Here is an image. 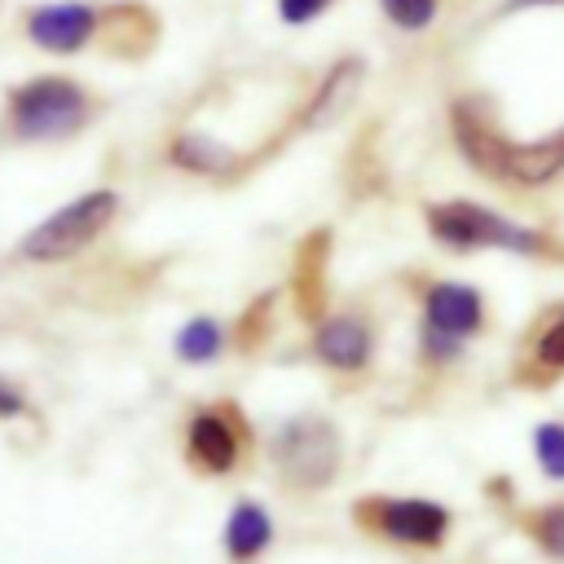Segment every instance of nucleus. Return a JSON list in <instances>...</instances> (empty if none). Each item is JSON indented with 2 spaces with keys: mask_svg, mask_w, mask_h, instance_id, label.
<instances>
[{
  "mask_svg": "<svg viewBox=\"0 0 564 564\" xmlns=\"http://www.w3.org/2000/svg\"><path fill=\"white\" fill-rule=\"evenodd\" d=\"M269 458H273L278 476L291 489H322L339 471L344 441H339V432H335L330 419H322V414H295V419H286V423L273 427Z\"/></svg>",
  "mask_w": 564,
  "mask_h": 564,
  "instance_id": "1",
  "label": "nucleus"
},
{
  "mask_svg": "<svg viewBox=\"0 0 564 564\" xmlns=\"http://www.w3.org/2000/svg\"><path fill=\"white\" fill-rule=\"evenodd\" d=\"M119 212V194L115 189H88L70 203H62L57 212H48L22 242H18V256L26 260H40V264H57V260H70L79 256Z\"/></svg>",
  "mask_w": 564,
  "mask_h": 564,
  "instance_id": "2",
  "label": "nucleus"
},
{
  "mask_svg": "<svg viewBox=\"0 0 564 564\" xmlns=\"http://www.w3.org/2000/svg\"><path fill=\"white\" fill-rule=\"evenodd\" d=\"M9 119L22 141H57L88 119V97L62 75H40L9 97Z\"/></svg>",
  "mask_w": 564,
  "mask_h": 564,
  "instance_id": "3",
  "label": "nucleus"
},
{
  "mask_svg": "<svg viewBox=\"0 0 564 564\" xmlns=\"http://www.w3.org/2000/svg\"><path fill=\"white\" fill-rule=\"evenodd\" d=\"M427 229L432 238H441L445 247H458V251H471V247H507V251H542L546 238L480 207V203H432L427 207Z\"/></svg>",
  "mask_w": 564,
  "mask_h": 564,
  "instance_id": "4",
  "label": "nucleus"
},
{
  "mask_svg": "<svg viewBox=\"0 0 564 564\" xmlns=\"http://www.w3.org/2000/svg\"><path fill=\"white\" fill-rule=\"evenodd\" d=\"M485 322V304L467 282H436L423 300V348L427 357H454L467 335Z\"/></svg>",
  "mask_w": 564,
  "mask_h": 564,
  "instance_id": "5",
  "label": "nucleus"
},
{
  "mask_svg": "<svg viewBox=\"0 0 564 564\" xmlns=\"http://www.w3.org/2000/svg\"><path fill=\"white\" fill-rule=\"evenodd\" d=\"M370 524L405 546H441L449 533V511L427 498H383L370 507Z\"/></svg>",
  "mask_w": 564,
  "mask_h": 564,
  "instance_id": "6",
  "label": "nucleus"
},
{
  "mask_svg": "<svg viewBox=\"0 0 564 564\" xmlns=\"http://www.w3.org/2000/svg\"><path fill=\"white\" fill-rule=\"evenodd\" d=\"M454 141H458L463 159L476 172H485L494 181H511V145L516 141H507L476 101H458L454 106Z\"/></svg>",
  "mask_w": 564,
  "mask_h": 564,
  "instance_id": "7",
  "label": "nucleus"
},
{
  "mask_svg": "<svg viewBox=\"0 0 564 564\" xmlns=\"http://www.w3.org/2000/svg\"><path fill=\"white\" fill-rule=\"evenodd\" d=\"M242 436L225 410H198L185 427V458L207 476H229L238 467Z\"/></svg>",
  "mask_w": 564,
  "mask_h": 564,
  "instance_id": "8",
  "label": "nucleus"
},
{
  "mask_svg": "<svg viewBox=\"0 0 564 564\" xmlns=\"http://www.w3.org/2000/svg\"><path fill=\"white\" fill-rule=\"evenodd\" d=\"M26 31L40 48L48 53H75L93 40L97 31V9L84 4V0H62V4H40L31 18H26Z\"/></svg>",
  "mask_w": 564,
  "mask_h": 564,
  "instance_id": "9",
  "label": "nucleus"
},
{
  "mask_svg": "<svg viewBox=\"0 0 564 564\" xmlns=\"http://www.w3.org/2000/svg\"><path fill=\"white\" fill-rule=\"evenodd\" d=\"M313 352L317 361H326L330 370H361L375 352V335L361 317L352 313H335L326 322H317L313 330Z\"/></svg>",
  "mask_w": 564,
  "mask_h": 564,
  "instance_id": "10",
  "label": "nucleus"
},
{
  "mask_svg": "<svg viewBox=\"0 0 564 564\" xmlns=\"http://www.w3.org/2000/svg\"><path fill=\"white\" fill-rule=\"evenodd\" d=\"M273 538H278V524H273L269 507L256 502V498L234 502L225 524H220V546H225V555L234 564H256L273 546Z\"/></svg>",
  "mask_w": 564,
  "mask_h": 564,
  "instance_id": "11",
  "label": "nucleus"
},
{
  "mask_svg": "<svg viewBox=\"0 0 564 564\" xmlns=\"http://www.w3.org/2000/svg\"><path fill=\"white\" fill-rule=\"evenodd\" d=\"M322 264H326V229L304 238L300 264H295V300L308 322H317V313H322Z\"/></svg>",
  "mask_w": 564,
  "mask_h": 564,
  "instance_id": "12",
  "label": "nucleus"
},
{
  "mask_svg": "<svg viewBox=\"0 0 564 564\" xmlns=\"http://www.w3.org/2000/svg\"><path fill=\"white\" fill-rule=\"evenodd\" d=\"M172 348H176V357H181L185 366H212V361L225 352V326H220L216 317L198 313V317H189V322L176 330Z\"/></svg>",
  "mask_w": 564,
  "mask_h": 564,
  "instance_id": "13",
  "label": "nucleus"
},
{
  "mask_svg": "<svg viewBox=\"0 0 564 564\" xmlns=\"http://www.w3.org/2000/svg\"><path fill=\"white\" fill-rule=\"evenodd\" d=\"M167 159H172L176 167H185V172H198V176H220V172L234 167V150H225V145L212 141V137H198V132L176 137L172 150H167Z\"/></svg>",
  "mask_w": 564,
  "mask_h": 564,
  "instance_id": "14",
  "label": "nucleus"
},
{
  "mask_svg": "<svg viewBox=\"0 0 564 564\" xmlns=\"http://www.w3.org/2000/svg\"><path fill=\"white\" fill-rule=\"evenodd\" d=\"M533 445H538L542 471L555 476V480H564V423H542L538 436H533Z\"/></svg>",
  "mask_w": 564,
  "mask_h": 564,
  "instance_id": "15",
  "label": "nucleus"
},
{
  "mask_svg": "<svg viewBox=\"0 0 564 564\" xmlns=\"http://www.w3.org/2000/svg\"><path fill=\"white\" fill-rule=\"evenodd\" d=\"M379 4L401 31H423L436 18V0H379Z\"/></svg>",
  "mask_w": 564,
  "mask_h": 564,
  "instance_id": "16",
  "label": "nucleus"
},
{
  "mask_svg": "<svg viewBox=\"0 0 564 564\" xmlns=\"http://www.w3.org/2000/svg\"><path fill=\"white\" fill-rule=\"evenodd\" d=\"M533 533H538V542H542L551 555L564 560V507H546V511L533 520Z\"/></svg>",
  "mask_w": 564,
  "mask_h": 564,
  "instance_id": "17",
  "label": "nucleus"
},
{
  "mask_svg": "<svg viewBox=\"0 0 564 564\" xmlns=\"http://www.w3.org/2000/svg\"><path fill=\"white\" fill-rule=\"evenodd\" d=\"M538 361L551 366V370H564V313L542 330V339H538Z\"/></svg>",
  "mask_w": 564,
  "mask_h": 564,
  "instance_id": "18",
  "label": "nucleus"
},
{
  "mask_svg": "<svg viewBox=\"0 0 564 564\" xmlns=\"http://www.w3.org/2000/svg\"><path fill=\"white\" fill-rule=\"evenodd\" d=\"M26 410H31L26 392H22L13 379H4V375H0V423H9V419H22Z\"/></svg>",
  "mask_w": 564,
  "mask_h": 564,
  "instance_id": "19",
  "label": "nucleus"
},
{
  "mask_svg": "<svg viewBox=\"0 0 564 564\" xmlns=\"http://www.w3.org/2000/svg\"><path fill=\"white\" fill-rule=\"evenodd\" d=\"M326 4H330V0H278V13H282V22L300 26V22H313Z\"/></svg>",
  "mask_w": 564,
  "mask_h": 564,
  "instance_id": "20",
  "label": "nucleus"
},
{
  "mask_svg": "<svg viewBox=\"0 0 564 564\" xmlns=\"http://www.w3.org/2000/svg\"><path fill=\"white\" fill-rule=\"evenodd\" d=\"M524 4H542V0H511L507 9H524ZM546 4H551V0H546Z\"/></svg>",
  "mask_w": 564,
  "mask_h": 564,
  "instance_id": "21",
  "label": "nucleus"
}]
</instances>
